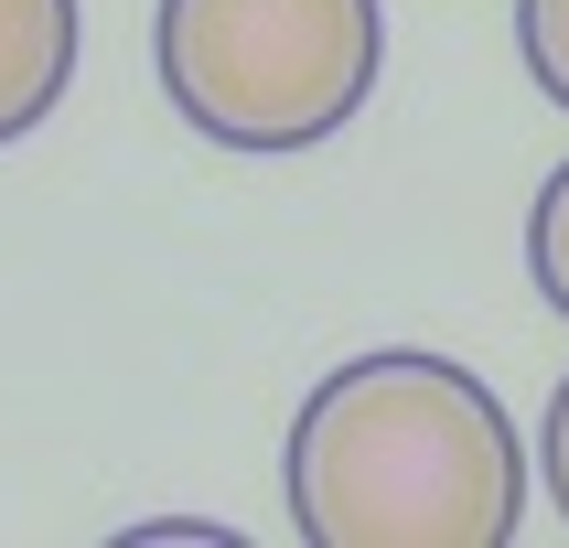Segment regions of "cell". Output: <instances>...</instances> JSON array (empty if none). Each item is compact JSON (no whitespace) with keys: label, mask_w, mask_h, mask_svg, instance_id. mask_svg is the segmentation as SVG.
Here are the masks:
<instances>
[{"label":"cell","mask_w":569,"mask_h":548,"mask_svg":"<svg viewBox=\"0 0 569 548\" xmlns=\"http://www.w3.org/2000/svg\"><path fill=\"white\" fill-rule=\"evenodd\" d=\"M151 64L193 140L237 161H290L355 129V108L377 97L387 11L377 0H161Z\"/></svg>","instance_id":"2"},{"label":"cell","mask_w":569,"mask_h":548,"mask_svg":"<svg viewBox=\"0 0 569 548\" xmlns=\"http://www.w3.org/2000/svg\"><path fill=\"white\" fill-rule=\"evenodd\" d=\"M516 54L548 108H569V0H516Z\"/></svg>","instance_id":"5"},{"label":"cell","mask_w":569,"mask_h":548,"mask_svg":"<svg viewBox=\"0 0 569 548\" xmlns=\"http://www.w3.org/2000/svg\"><path fill=\"white\" fill-rule=\"evenodd\" d=\"M527 280H538V301L569 322V161L538 183V205H527Z\"/></svg>","instance_id":"4"},{"label":"cell","mask_w":569,"mask_h":548,"mask_svg":"<svg viewBox=\"0 0 569 548\" xmlns=\"http://www.w3.org/2000/svg\"><path fill=\"white\" fill-rule=\"evenodd\" d=\"M76 43H87L76 0H0V151L32 140V129L64 108V87H76Z\"/></svg>","instance_id":"3"},{"label":"cell","mask_w":569,"mask_h":548,"mask_svg":"<svg viewBox=\"0 0 569 548\" xmlns=\"http://www.w3.org/2000/svg\"><path fill=\"white\" fill-rule=\"evenodd\" d=\"M280 495L312 548H506L527 516V441L473 366L387 345L301 398Z\"/></svg>","instance_id":"1"},{"label":"cell","mask_w":569,"mask_h":548,"mask_svg":"<svg viewBox=\"0 0 569 548\" xmlns=\"http://www.w3.org/2000/svg\"><path fill=\"white\" fill-rule=\"evenodd\" d=\"M538 474H548V506L569 516V377H559V398H548V419H538Z\"/></svg>","instance_id":"6"}]
</instances>
